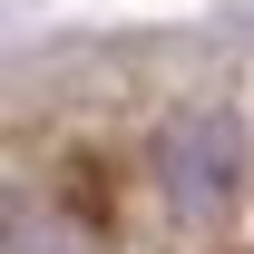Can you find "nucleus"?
<instances>
[{"label": "nucleus", "mask_w": 254, "mask_h": 254, "mask_svg": "<svg viewBox=\"0 0 254 254\" xmlns=\"http://www.w3.org/2000/svg\"><path fill=\"white\" fill-rule=\"evenodd\" d=\"M157 186L176 215H225L235 186H245V127L225 108H186V118L157 127Z\"/></svg>", "instance_id": "nucleus-1"}]
</instances>
